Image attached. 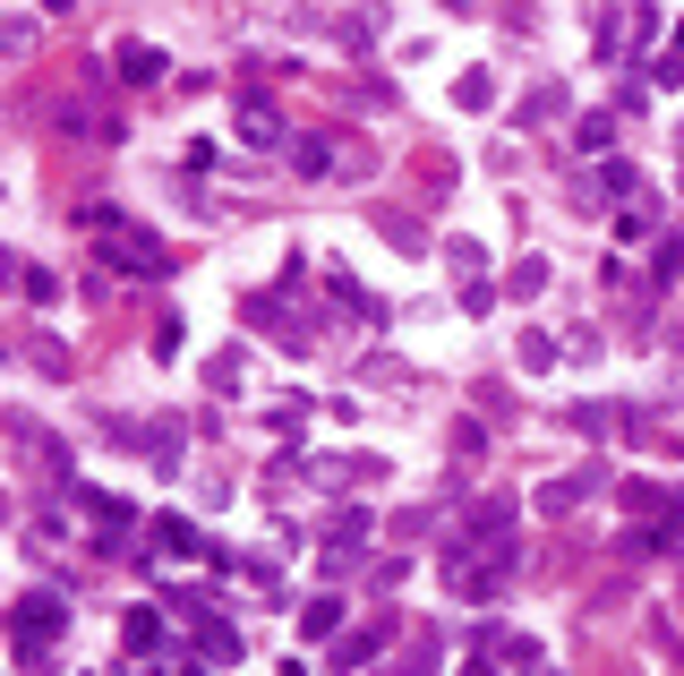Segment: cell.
<instances>
[{
  "mask_svg": "<svg viewBox=\"0 0 684 676\" xmlns=\"http://www.w3.org/2000/svg\"><path fill=\"white\" fill-rule=\"evenodd\" d=\"M18 625H27V643H43V634L61 625V600H52V591H34L27 609H18Z\"/></svg>",
  "mask_w": 684,
  "mask_h": 676,
  "instance_id": "obj_1",
  "label": "cell"
},
{
  "mask_svg": "<svg viewBox=\"0 0 684 676\" xmlns=\"http://www.w3.org/2000/svg\"><path fill=\"white\" fill-rule=\"evenodd\" d=\"M120 77H137V86H155V77H164V52H146V43H129V52H120Z\"/></svg>",
  "mask_w": 684,
  "mask_h": 676,
  "instance_id": "obj_2",
  "label": "cell"
},
{
  "mask_svg": "<svg viewBox=\"0 0 684 676\" xmlns=\"http://www.w3.org/2000/svg\"><path fill=\"white\" fill-rule=\"evenodd\" d=\"M197 651H206V659H223V668H231V659H240V634H231L223 616H214V625H206V634H197Z\"/></svg>",
  "mask_w": 684,
  "mask_h": 676,
  "instance_id": "obj_3",
  "label": "cell"
},
{
  "mask_svg": "<svg viewBox=\"0 0 684 676\" xmlns=\"http://www.w3.org/2000/svg\"><path fill=\"white\" fill-rule=\"evenodd\" d=\"M155 643H164V616H155V609H137V616H129V651H137V659H146V651H155Z\"/></svg>",
  "mask_w": 684,
  "mask_h": 676,
  "instance_id": "obj_4",
  "label": "cell"
},
{
  "mask_svg": "<svg viewBox=\"0 0 684 676\" xmlns=\"http://www.w3.org/2000/svg\"><path fill=\"white\" fill-rule=\"evenodd\" d=\"M573 497H582V480H548V488H539V506H548V514H565Z\"/></svg>",
  "mask_w": 684,
  "mask_h": 676,
  "instance_id": "obj_5",
  "label": "cell"
},
{
  "mask_svg": "<svg viewBox=\"0 0 684 676\" xmlns=\"http://www.w3.org/2000/svg\"><path fill=\"white\" fill-rule=\"evenodd\" d=\"M539 283H548V258H522V266H514V291H522V300H530V291H539Z\"/></svg>",
  "mask_w": 684,
  "mask_h": 676,
  "instance_id": "obj_6",
  "label": "cell"
}]
</instances>
